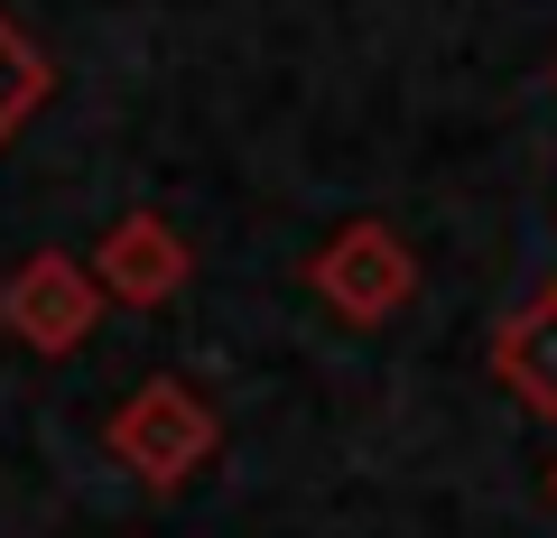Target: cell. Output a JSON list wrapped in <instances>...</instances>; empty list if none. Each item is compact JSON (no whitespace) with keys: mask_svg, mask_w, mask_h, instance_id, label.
<instances>
[{"mask_svg":"<svg viewBox=\"0 0 557 538\" xmlns=\"http://www.w3.org/2000/svg\"><path fill=\"white\" fill-rule=\"evenodd\" d=\"M102 446H112V464H121L131 483H149V492H177V483H196L205 464L223 455V418H214V399H205L196 380L159 372V380H139V390L112 409Z\"/></svg>","mask_w":557,"mask_h":538,"instance_id":"6da1fadb","label":"cell"},{"mask_svg":"<svg viewBox=\"0 0 557 538\" xmlns=\"http://www.w3.org/2000/svg\"><path fill=\"white\" fill-rule=\"evenodd\" d=\"M102 325V279H94V260L75 251H28L10 279H0V335L28 343L38 362H65L84 353Z\"/></svg>","mask_w":557,"mask_h":538,"instance_id":"7a4b0ae2","label":"cell"},{"mask_svg":"<svg viewBox=\"0 0 557 538\" xmlns=\"http://www.w3.org/2000/svg\"><path fill=\"white\" fill-rule=\"evenodd\" d=\"M307 288H317L344 325H391L399 306L418 298V251H409L399 223L362 214V223H344V233L307 260Z\"/></svg>","mask_w":557,"mask_h":538,"instance_id":"3957f363","label":"cell"},{"mask_svg":"<svg viewBox=\"0 0 557 538\" xmlns=\"http://www.w3.org/2000/svg\"><path fill=\"white\" fill-rule=\"evenodd\" d=\"M94 279H102V298L112 306H168L186 279H196V251H186V233L168 214H121L112 233L94 241Z\"/></svg>","mask_w":557,"mask_h":538,"instance_id":"277c9868","label":"cell"},{"mask_svg":"<svg viewBox=\"0 0 557 538\" xmlns=\"http://www.w3.org/2000/svg\"><path fill=\"white\" fill-rule=\"evenodd\" d=\"M493 380L530 409V418H557V288H539V298L493 335Z\"/></svg>","mask_w":557,"mask_h":538,"instance_id":"5b68a950","label":"cell"},{"mask_svg":"<svg viewBox=\"0 0 557 538\" xmlns=\"http://www.w3.org/2000/svg\"><path fill=\"white\" fill-rule=\"evenodd\" d=\"M47 102H57V57H47V47L28 38L10 10H0V149L20 140Z\"/></svg>","mask_w":557,"mask_h":538,"instance_id":"8992f818","label":"cell"},{"mask_svg":"<svg viewBox=\"0 0 557 538\" xmlns=\"http://www.w3.org/2000/svg\"><path fill=\"white\" fill-rule=\"evenodd\" d=\"M548 492H557V474H548Z\"/></svg>","mask_w":557,"mask_h":538,"instance_id":"52a82bcc","label":"cell"}]
</instances>
